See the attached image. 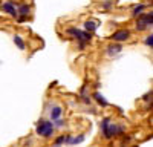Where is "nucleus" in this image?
I'll return each mask as SVG.
<instances>
[{
  "instance_id": "obj_18",
  "label": "nucleus",
  "mask_w": 153,
  "mask_h": 147,
  "mask_svg": "<svg viewBox=\"0 0 153 147\" xmlns=\"http://www.w3.org/2000/svg\"><path fill=\"white\" fill-rule=\"evenodd\" d=\"M103 6H104V8L107 9V8H110V6H112V3H110V2H106V3L103 5Z\"/></svg>"
},
{
  "instance_id": "obj_12",
  "label": "nucleus",
  "mask_w": 153,
  "mask_h": 147,
  "mask_svg": "<svg viewBox=\"0 0 153 147\" xmlns=\"http://www.w3.org/2000/svg\"><path fill=\"white\" fill-rule=\"evenodd\" d=\"M14 43L17 45V48H19V49H22V51H23L25 48H26V46H25V42H23V39H22L20 35H16V37H14Z\"/></svg>"
},
{
  "instance_id": "obj_3",
  "label": "nucleus",
  "mask_w": 153,
  "mask_h": 147,
  "mask_svg": "<svg viewBox=\"0 0 153 147\" xmlns=\"http://www.w3.org/2000/svg\"><path fill=\"white\" fill-rule=\"evenodd\" d=\"M68 34L74 35L75 39L80 42V45H78V48H80V49H83L86 43H89V42H91V34H89V32H83V31H80V29L69 28V29H68Z\"/></svg>"
},
{
  "instance_id": "obj_13",
  "label": "nucleus",
  "mask_w": 153,
  "mask_h": 147,
  "mask_svg": "<svg viewBox=\"0 0 153 147\" xmlns=\"http://www.w3.org/2000/svg\"><path fill=\"white\" fill-rule=\"evenodd\" d=\"M144 8H146V5H138V6H135L133 11H132V16H133V17H138V16L144 11Z\"/></svg>"
},
{
  "instance_id": "obj_2",
  "label": "nucleus",
  "mask_w": 153,
  "mask_h": 147,
  "mask_svg": "<svg viewBox=\"0 0 153 147\" xmlns=\"http://www.w3.org/2000/svg\"><path fill=\"white\" fill-rule=\"evenodd\" d=\"M37 133L42 135L45 138L52 137L54 133V122L52 121H46V120H40L37 124Z\"/></svg>"
},
{
  "instance_id": "obj_16",
  "label": "nucleus",
  "mask_w": 153,
  "mask_h": 147,
  "mask_svg": "<svg viewBox=\"0 0 153 147\" xmlns=\"http://www.w3.org/2000/svg\"><path fill=\"white\" fill-rule=\"evenodd\" d=\"M54 126H57V127H63V126H65V121H63V120H55V124Z\"/></svg>"
},
{
  "instance_id": "obj_10",
  "label": "nucleus",
  "mask_w": 153,
  "mask_h": 147,
  "mask_svg": "<svg viewBox=\"0 0 153 147\" xmlns=\"http://www.w3.org/2000/svg\"><path fill=\"white\" fill-rule=\"evenodd\" d=\"M29 11H31V8L28 6V5H20V8H19V12L17 14H20V16H28L29 14Z\"/></svg>"
},
{
  "instance_id": "obj_11",
  "label": "nucleus",
  "mask_w": 153,
  "mask_h": 147,
  "mask_svg": "<svg viewBox=\"0 0 153 147\" xmlns=\"http://www.w3.org/2000/svg\"><path fill=\"white\" fill-rule=\"evenodd\" d=\"M84 141V135H78V137H71V140H69V144H80V143H83Z\"/></svg>"
},
{
  "instance_id": "obj_7",
  "label": "nucleus",
  "mask_w": 153,
  "mask_h": 147,
  "mask_svg": "<svg viewBox=\"0 0 153 147\" xmlns=\"http://www.w3.org/2000/svg\"><path fill=\"white\" fill-rule=\"evenodd\" d=\"M121 51H123V46H121V45H110V46L106 49V52H107L109 57L117 55V54H120Z\"/></svg>"
},
{
  "instance_id": "obj_15",
  "label": "nucleus",
  "mask_w": 153,
  "mask_h": 147,
  "mask_svg": "<svg viewBox=\"0 0 153 147\" xmlns=\"http://www.w3.org/2000/svg\"><path fill=\"white\" fill-rule=\"evenodd\" d=\"M146 45L152 48V45H153V35H152V34H150V35L147 37V39H146Z\"/></svg>"
},
{
  "instance_id": "obj_17",
  "label": "nucleus",
  "mask_w": 153,
  "mask_h": 147,
  "mask_svg": "<svg viewBox=\"0 0 153 147\" xmlns=\"http://www.w3.org/2000/svg\"><path fill=\"white\" fill-rule=\"evenodd\" d=\"M17 20L22 23V22H25V20H26V17H25V16H20V17H17Z\"/></svg>"
},
{
  "instance_id": "obj_8",
  "label": "nucleus",
  "mask_w": 153,
  "mask_h": 147,
  "mask_svg": "<svg viewBox=\"0 0 153 147\" xmlns=\"http://www.w3.org/2000/svg\"><path fill=\"white\" fill-rule=\"evenodd\" d=\"M61 114H63V109L60 106H54L52 109H51V120H52V121L58 120L61 117Z\"/></svg>"
},
{
  "instance_id": "obj_1",
  "label": "nucleus",
  "mask_w": 153,
  "mask_h": 147,
  "mask_svg": "<svg viewBox=\"0 0 153 147\" xmlns=\"http://www.w3.org/2000/svg\"><path fill=\"white\" fill-rule=\"evenodd\" d=\"M101 132H103L104 138L110 140L112 137H115V135H120L124 132V127L123 126H117L113 124V122H110V118H104L103 121H101Z\"/></svg>"
},
{
  "instance_id": "obj_4",
  "label": "nucleus",
  "mask_w": 153,
  "mask_h": 147,
  "mask_svg": "<svg viewBox=\"0 0 153 147\" xmlns=\"http://www.w3.org/2000/svg\"><path fill=\"white\" fill-rule=\"evenodd\" d=\"M152 23H153V14H152V12H150V14H143L141 17L138 19V22H136V29L144 31L147 28H152Z\"/></svg>"
},
{
  "instance_id": "obj_6",
  "label": "nucleus",
  "mask_w": 153,
  "mask_h": 147,
  "mask_svg": "<svg viewBox=\"0 0 153 147\" xmlns=\"http://www.w3.org/2000/svg\"><path fill=\"white\" fill-rule=\"evenodd\" d=\"M129 37H130V32H129V31L121 29V31H117V32L112 35V40H113V42H126Z\"/></svg>"
},
{
  "instance_id": "obj_9",
  "label": "nucleus",
  "mask_w": 153,
  "mask_h": 147,
  "mask_svg": "<svg viewBox=\"0 0 153 147\" xmlns=\"http://www.w3.org/2000/svg\"><path fill=\"white\" fill-rule=\"evenodd\" d=\"M97 28H98V23H97V22H86V23H84V29H86L87 32H94Z\"/></svg>"
},
{
  "instance_id": "obj_14",
  "label": "nucleus",
  "mask_w": 153,
  "mask_h": 147,
  "mask_svg": "<svg viewBox=\"0 0 153 147\" xmlns=\"http://www.w3.org/2000/svg\"><path fill=\"white\" fill-rule=\"evenodd\" d=\"M94 97H95V100H97V101H98V103H100L101 106H107V101L104 100V97H101V95H100L98 92H97V94H95Z\"/></svg>"
},
{
  "instance_id": "obj_5",
  "label": "nucleus",
  "mask_w": 153,
  "mask_h": 147,
  "mask_svg": "<svg viewBox=\"0 0 153 147\" xmlns=\"http://www.w3.org/2000/svg\"><path fill=\"white\" fill-rule=\"evenodd\" d=\"M2 9H3V12H8V14L12 16V17H17L19 16L14 2H5V3H2Z\"/></svg>"
}]
</instances>
